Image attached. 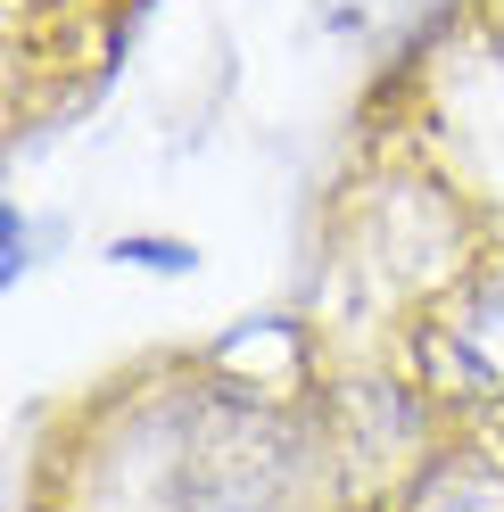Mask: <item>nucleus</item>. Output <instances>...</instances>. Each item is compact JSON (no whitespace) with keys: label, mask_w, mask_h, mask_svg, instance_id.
<instances>
[{"label":"nucleus","mask_w":504,"mask_h":512,"mask_svg":"<svg viewBox=\"0 0 504 512\" xmlns=\"http://www.w3.org/2000/svg\"><path fill=\"white\" fill-rule=\"evenodd\" d=\"M116 256H124V265H174V273L191 265V248H182V240H157V248H149V240H124Z\"/></svg>","instance_id":"obj_1"}]
</instances>
